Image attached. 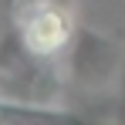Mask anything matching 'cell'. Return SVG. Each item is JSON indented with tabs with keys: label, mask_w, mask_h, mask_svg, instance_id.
Segmentation results:
<instances>
[{
	"label": "cell",
	"mask_w": 125,
	"mask_h": 125,
	"mask_svg": "<svg viewBox=\"0 0 125 125\" xmlns=\"http://www.w3.org/2000/svg\"><path fill=\"white\" fill-rule=\"evenodd\" d=\"M122 44L112 34H102L88 24L74 27V37L68 44V78L84 91L112 88L122 71Z\"/></svg>",
	"instance_id": "cell-1"
},
{
	"label": "cell",
	"mask_w": 125,
	"mask_h": 125,
	"mask_svg": "<svg viewBox=\"0 0 125 125\" xmlns=\"http://www.w3.org/2000/svg\"><path fill=\"white\" fill-rule=\"evenodd\" d=\"M74 27L78 24L64 0H27L17 10V31H21L24 44L31 47V54H37L44 61L68 51Z\"/></svg>",
	"instance_id": "cell-2"
},
{
	"label": "cell",
	"mask_w": 125,
	"mask_h": 125,
	"mask_svg": "<svg viewBox=\"0 0 125 125\" xmlns=\"http://www.w3.org/2000/svg\"><path fill=\"white\" fill-rule=\"evenodd\" d=\"M115 122H122V125H125V95L118 98V105H115Z\"/></svg>",
	"instance_id": "cell-3"
}]
</instances>
